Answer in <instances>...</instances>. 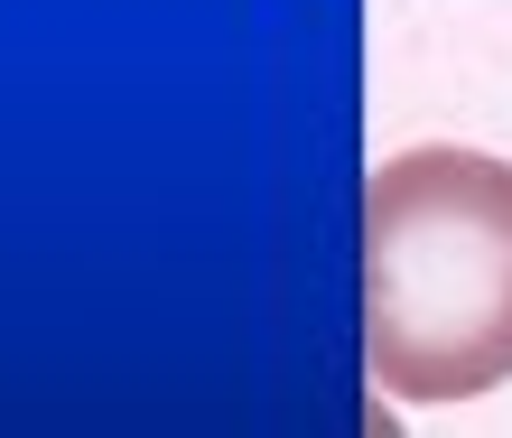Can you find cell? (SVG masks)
<instances>
[{
    "mask_svg": "<svg viewBox=\"0 0 512 438\" xmlns=\"http://www.w3.org/2000/svg\"><path fill=\"white\" fill-rule=\"evenodd\" d=\"M364 364L391 401L512 383V159L429 140L364 178Z\"/></svg>",
    "mask_w": 512,
    "mask_h": 438,
    "instance_id": "cell-1",
    "label": "cell"
}]
</instances>
